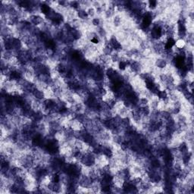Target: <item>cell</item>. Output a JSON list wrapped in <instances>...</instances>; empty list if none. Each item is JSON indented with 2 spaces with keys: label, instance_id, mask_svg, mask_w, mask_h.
<instances>
[{
  "label": "cell",
  "instance_id": "6da1fadb",
  "mask_svg": "<svg viewBox=\"0 0 194 194\" xmlns=\"http://www.w3.org/2000/svg\"><path fill=\"white\" fill-rule=\"evenodd\" d=\"M86 13H87V17H88V18H90V20L94 19V18L97 17L96 9L93 7V6H90L89 8H87V9H86Z\"/></svg>",
  "mask_w": 194,
  "mask_h": 194
},
{
  "label": "cell",
  "instance_id": "7a4b0ae2",
  "mask_svg": "<svg viewBox=\"0 0 194 194\" xmlns=\"http://www.w3.org/2000/svg\"><path fill=\"white\" fill-rule=\"evenodd\" d=\"M187 46V42L184 39H177L175 40V47L177 50H184Z\"/></svg>",
  "mask_w": 194,
  "mask_h": 194
},
{
  "label": "cell",
  "instance_id": "3957f363",
  "mask_svg": "<svg viewBox=\"0 0 194 194\" xmlns=\"http://www.w3.org/2000/svg\"><path fill=\"white\" fill-rule=\"evenodd\" d=\"M149 104V100L146 97H139L138 98L137 105L139 108L146 107V106H148Z\"/></svg>",
  "mask_w": 194,
  "mask_h": 194
}]
</instances>
